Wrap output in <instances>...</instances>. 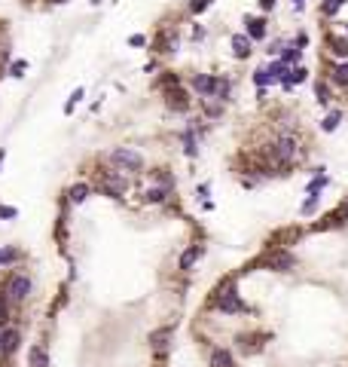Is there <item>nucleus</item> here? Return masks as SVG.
<instances>
[{"label": "nucleus", "instance_id": "obj_1", "mask_svg": "<svg viewBox=\"0 0 348 367\" xmlns=\"http://www.w3.org/2000/svg\"><path fill=\"white\" fill-rule=\"evenodd\" d=\"M266 156H269V162L275 168H287L293 162H299V144H297V138H290V135L275 138V141L269 144V150H266Z\"/></svg>", "mask_w": 348, "mask_h": 367}, {"label": "nucleus", "instance_id": "obj_2", "mask_svg": "<svg viewBox=\"0 0 348 367\" xmlns=\"http://www.w3.org/2000/svg\"><path fill=\"white\" fill-rule=\"evenodd\" d=\"M214 306L220 309V312H226V315H235V312H245L248 306L242 303V297H238V291H235V285L229 282V285H223L217 291V297H214Z\"/></svg>", "mask_w": 348, "mask_h": 367}, {"label": "nucleus", "instance_id": "obj_3", "mask_svg": "<svg viewBox=\"0 0 348 367\" xmlns=\"http://www.w3.org/2000/svg\"><path fill=\"white\" fill-rule=\"evenodd\" d=\"M110 162H113L119 171H132V174H138V171L144 168V156H141L138 150H132V147H116L113 153H110Z\"/></svg>", "mask_w": 348, "mask_h": 367}, {"label": "nucleus", "instance_id": "obj_4", "mask_svg": "<svg viewBox=\"0 0 348 367\" xmlns=\"http://www.w3.org/2000/svg\"><path fill=\"white\" fill-rule=\"evenodd\" d=\"M98 178H101V190L107 196H113V199H122V193L128 190V181H125V174H119L116 168H110V171H98Z\"/></svg>", "mask_w": 348, "mask_h": 367}, {"label": "nucleus", "instance_id": "obj_5", "mask_svg": "<svg viewBox=\"0 0 348 367\" xmlns=\"http://www.w3.org/2000/svg\"><path fill=\"white\" fill-rule=\"evenodd\" d=\"M263 266H269L275 272H290L293 266H297V257H293L290 251H284V248H275V251H269L263 257Z\"/></svg>", "mask_w": 348, "mask_h": 367}, {"label": "nucleus", "instance_id": "obj_6", "mask_svg": "<svg viewBox=\"0 0 348 367\" xmlns=\"http://www.w3.org/2000/svg\"><path fill=\"white\" fill-rule=\"evenodd\" d=\"M28 294H31V278L22 275V272H15L6 282V297L12 303H22V300H28Z\"/></svg>", "mask_w": 348, "mask_h": 367}, {"label": "nucleus", "instance_id": "obj_7", "mask_svg": "<svg viewBox=\"0 0 348 367\" xmlns=\"http://www.w3.org/2000/svg\"><path fill=\"white\" fill-rule=\"evenodd\" d=\"M171 340H174V327H159V330H153L150 334V349L156 355H165L168 352V346H171Z\"/></svg>", "mask_w": 348, "mask_h": 367}, {"label": "nucleus", "instance_id": "obj_8", "mask_svg": "<svg viewBox=\"0 0 348 367\" xmlns=\"http://www.w3.org/2000/svg\"><path fill=\"white\" fill-rule=\"evenodd\" d=\"M18 343H22V334H18L15 327H6V330H0V355H12Z\"/></svg>", "mask_w": 348, "mask_h": 367}, {"label": "nucleus", "instance_id": "obj_9", "mask_svg": "<svg viewBox=\"0 0 348 367\" xmlns=\"http://www.w3.org/2000/svg\"><path fill=\"white\" fill-rule=\"evenodd\" d=\"M214 83H217V77L196 74V77H193V89L199 92V98H211V95H214Z\"/></svg>", "mask_w": 348, "mask_h": 367}, {"label": "nucleus", "instance_id": "obj_10", "mask_svg": "<svg viewBox=\"0 0 348 367\" xmlns=\"http://www.w3.org/2000/svg\"><path fill=\"white\" fill-rule=\"evenodd\" d=\"M250 37H248V34H235V37H232V52H235V58H248L250 55Z\"/></svg>", "mask_w": 348, "mask_h": 367}, {"label": "nucleus", "instance_id": "obj_11", "mask_svg": "<svg viewBox=\"0 0 348 367\" xmlns=\"http://www.w3.org/2000/svg\"><path fill=\"white\" fill-rule=\"evenodd\" d=\"M28 367H49L46 346H31V352H28Z\"/></svg>", "mask_w": 348, "mask_h": 367}, {"label": "nucleus", "instance_id": "obj_12", "mask_svg": "<svg viewBox=\"0 0 348 367\" xmlns=\"http://www.w3.org/2000/svg\"><path fill=\"white\" fill-rule=\"evenodd\" d=\"M245 25H248V37H250V40H263V37H266V25H263V19H248Z\"/></svg>", "mask_w": 348, "mask_h": 367}, {"label": "nucleus", "instance_id": "obj_13", "mask_svg": "<svg viewBox=\"0 0 348 367\" xmlns=\"http://www.w3.org/2000/svg\"><path fill=\"white\" fill-rule=\"evenodd\" d=\"M168 107H174V110H190V98L183 95L180 89H174V92H168Z\"/></svg>", "mask_w": 348, "mask_h": 367}, {"label": "nucleus", "instance_id": "obj_14", "mask_svg": "<svg viewBox=\"0 0 348 367\" xmlns=\"http://www.w3.org/2000/svg\"><path fill=\"white\" fill-rule=\"evenodd\" d=\"M67 199H70L73 205L86 202V199H89V184H73V187H70V193H67Z\"/></svg>", "mask_w": 348, "mask_h": 367}, {"label": "nucleus", "instance_id": "obj_15", "mask_svg": "<svg viewBox=\"0 0 348 367\" xmlns=\"http://www.w3.org/2000/svg\"><path fill=\"white\" fill-rule=\"evenodd\" d=\"M330 52L339 55V58H345L348 55V40L345 37H330Z\"/></svg>", "mask_w": 348, "mask_h": 367}, {"label": "nucleus", "instance_id": "obj_16", "mask_svg": "<svg viewBox=\"0 0 348 367\" xmlns=\"http://www.w3.org/2000/svg\"><path fill=\"white\" fill-rule=\"evenodd\" d=\"M199 254H201L199 245H193L190 251H183V257H180V269H190V266L196 263V260H199Z\"/></svg>", "mask_w": 348, "mask_h": 367}, {"label": "nucleus", "instance_id": "obj_17", "mask_svg": "<svg viewBox=\"0 0 348 367\" xmlns=\"http://www.w3.org/2000/svg\"><path fill=\"white\" fill-rule=\"evenodd\" d=\"M333 83L336 86H348V61H342V64L333 67Z\"/></svg>", "mask_w": 348, "mask_h": 367}, {"label": "nucleus", "instance_id": "obj_18", "mask_svg": "<svg viewBox=\"0 0 348 367\" xmlns=\"http://www.w3.org/2000/svg\"><path fill=\"white\" fill-rule=\"evenodd\" d=\"M211 364H214V367H235V364H232V355H229V352H223V349H217V352H214Z\"/></svg>", "mask_w": 348, "mask_h": 367}, {"label": "nucleus", "instance_id": "obj_19", "mask_svg": "<svg viewBox=\"0 0 348 367\" xmlns=\"http://www.w3.org/2000/svg\"><path fill=\"white\" fill-rule=\"evenodd\" d=\"M165 196H168V190H165V187H150V190L144 193L147 202H165Z\"/></svg>", "mask_w": 348, "mask_h": 367}, {"label": "nucleus", "instance_id": "obj_20", "mask_svg": "<svg viewBox=\"0 0 348 367\" xmlns=\"http://www.w3.org/2000/svg\"><path fill=\"white\" fill-rule=\"evenodd\" d=\"M253 83H256V86H269V83H278V80L269 74V67H260V71L253 74Z\"/></svg>", "mask_w": 348, "mask_h": 367}, {"label": "nucleus", "instance_id": "obj_21", "mask_svg": "<svg viewBox=\"0 0 348 367\" xmlns=\"http://www.w3.org/2000/svg\"><path fill=\"white\" fill-rule=\"evenodd\" d=\"M318 202H321V193H308V199L302 202V208H299V211H302V214H311V211L318 208Z\"/></svg>", "mask_w": 348, "mask_h": 367}, {"label": "nucleus", "instance_id": "obj_22", "mask_svg": "<svg viewBox=\"0 0 348 367\" xmlns=\"http://www.w3.org/2000/svg\"><path fill=\"white\" fill-rule=\"evenodd\" d=\"M339 119H342V113H339V110H333V113H330V116L324 119V126H321V129H324V132H333V129L339 126Z\"/></svg>", "mask_w": 348, "mask_h": 367}, {"label": "nucleus", "instance_id": "obj_23", "mask_svg": "<svg viewBox=\"0 0 348 367\" xmlns=\"http://www.w3.org/2000/svg\"><path fill=\"white\" fill-rule=\"evenodd\" d=\"M342 3H348V0H327V3H324L321 9H324V15H333V12H336Z\"/></svg>", "mask_w": 348, "mask_h": 367}, {"label": "nucleus", "instance_id": "obj_24", "mask_svg": "<svg viewBox=\"0 0 348 367\" xmlns=\"http://www.w3.org/2000/svg\"><path fill=\"white\" fill-rule=\"evenodd\" d=\"M80 98H83V89H77V92H73V95L67 98V104H64V113H70V110H73V104H77Z\"/></svg>", "mask_w": 348, "mask_h": 367}, {"label": "nucleus", "instance_id": "obj_25", "mask_svg": "<svg viewBox=\"0 0 348 367\" xmlns=\"http://www.w3.org/2000/svg\"><path fill=\"white\" fill-rule=\"evenodd\" d=\"M293 58H299V49H297V46H287V52H284V58H281V61H284V64H290Z\"/></svg>", "mask_w": 348, "mask_h": 367}, {"label": "nucleus", "instance_id": "obj_26", "mask_svg": "<svg viewBox=\"0 0 348 367\" xmlns=\"http://www.w3.org/2000/svg\"><path fill=\"white\" fill-rule=\"evenodd\" d=\"M315 92H318V104H327V101H330V92H327V86H324V83H318V89H315Z\"/></svg>", "mask_w": 348, "mask_h": 367}, {"label": "nucleus", "instance_id": "obj_27", "mask_svg": "<svg viewBox=\"0 0 348 367\" xmlns=\"http://www.w3.org/2000/svg\"><path fill=\"white\" fill-rule=\"evenodd\" d=\"M15 257H18V254H15L12 248H6V251H0V263H12Z\"/></svg>", "mask_w": 348, "mask_h": 367}, {"label": "nucleus", "instance_id": "obj_28", "mask_svg": "<svg viewBox=\"0 0 348 367\" xmlns=\"http://www.w3.org/2000/svg\"><path fill=\"white\" fill-rule=\"evenodd\" d=\"M190 9H193V12H205V9H208V0H193Z\"/></svg>", "mask_w": 348, "mask_h": 367}, {"label": "nucleus", "instance_id": "obj_29", "mask_svg": "<svg viewBox=\"0 0 348 367\" xmlns=\"http://www.w3.org/2000/svg\"><path fill=\"white\" fill-rule=\"evenodd\" d=\"M18 211H15V208H9V205H0V220H3V217H15Z\"/></svg>", "mask_w": 348, "mask_h": 367}, {"label": "nucleus", "instance_id": "obj_30", "mask_svg": "<svg viewBox=\"0 0 348 367\" xmlns=\"http://www.w3.org/2000/svg\"><path fill=\"white\" fill-rule=\"evenodd\" d=\"M25 67H28V61H15V64H12V77H22Z\"/></svg>", "mask_w": 348, "mask_h": 367}, {"label": "nucleus", "instance_id": "obj_31", "mask_svg": "<svg viewBox=\"0 0 348 367\" xmlns=\"http://www.w3.org/2000/svg\"><path fill=\"white\" fill-rule=\"evenodd\" d=\"M128 43H132V46H144V43H147V40H144V37H141V34H135V37H132V40H128Z\"/></svg>", "mask_w": 348, "mask_h": 367}, {"label": "nucleus", "instance_id": "obj_32", "mask_svg": "<svg viewBox=\"0 0 348 367\" xmlns=\"http://www.w3.org/2000/svg\"><path fill=\"white\" fill-rule=\"evenodd\" d=\"M260 6H263V9H272V6H275V0H260Z\"/></svg>", "mask_w": 348, "mask_h": 367}, {"label": "nucleus", "instance_id": "obj_33", "mask_svg": "<svg viewBox=\"0 0 348 367\" xmlns=\"http://www.w3.org/2000/svg\"><path fill=\"white\" fill-rule=\"evenodd\" d=\"M305 6V0H293V9H302Z\"/></svg>", "mask_w": 348, "mask_h": 367}, {"label": "nucleus", "instance_id": "obj_34", "mask_svg": "<svg viewBox=\"0 0 348 367\" xmlns=\"http://www.w3.org/2000/svg\"><path fill=\"white\" fill-rule=\"evenodd\" d=\"M342 217H348V199H345V205H342Z\"/></svg>", "mask_w": 348, "mask_h": 367}, {"label": "nucleus", "instance_id": "obj_35", "mask_svg": "<svg viewBox=\"0 0 348 367\" xmlns=\"http://www.w3.org/2000/svg\"><path fill=\"white\" fill-rule=\"evenodd\" d=\"M3 156H6V153H3V150H0V165H3Z\"/></svg>", "mask_w": 348, "mask_h": 367}]
</instances>
